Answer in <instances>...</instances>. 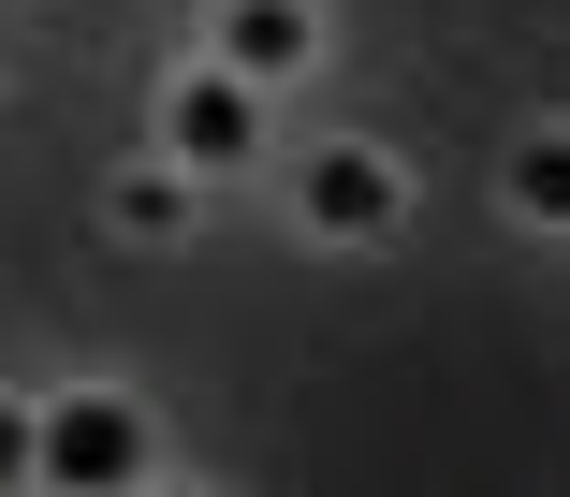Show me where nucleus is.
<instances>
[{"instance_id":"1","label":"nucleus","mask_w":570,"mask_h":497,"mask_svg":"<svg viewBox=\"0 0 570 497\" xmlns=\"http://www.w3.org/2000/svg\"><path fill=\"white\" fill-rule=\"evenodd\" d=\"M45 483H73V497H132V483H161V425H147L132 396L73 381V396H45Z\"/></svg>"},{"instance_id":"2","label":"nucleus","mask_w":570,"mask_h":497,"mask_svg":"<svg viewBox=\"0 0 570 497\" xmlns=\"http://www.w3.org/2000/svg\"><path fill=\"white\" fill-rule=\"evenodd\" d=\"M293 220H307V234H336V248H381V234L410 220V176H395L381 147H307V176H293Z\"/></svg>"},{"instance_id":"3","label":"nucleus","mask_w":570,"mask_h":497,"mask_svg":"<svg viewBox=\"0 0 570 497\" xmlns=\"http://www.w3.org/2000/svg\"><path fill=\"white\" fill-rule=\"evenodd\" d=\"M264 103L278 88H249V74H176V103H161V147H176V176H235L249 147H264Z\"/></svg>"},{"instance_id":"4","label":"nucleus","mask_w":570,"mask_h":497,"mask_svg":"<svg viewBox=\"0 0 570 497\" xmlns=\"http://www.w3.org/2000/svg\"><path fill=\"white\" fill-rule=\"evenodd\" d=\"M307 59H322V16H307V0H219V74L293 88Z\"/></svg>"},{"instance_id":"5","label":"nucleus","mask_w":570,"mask_h":497,"mask_svg":"<svg viewBox=\"0 0 570 497\" xmlns=\"http://www.w3.org/2000/svg\"><path fill=\"white\" fill-rule=\"evenodd\" d=\"M498 191H512V220H541V234H570V117H541V133L498 162Z\"/></svg>"},{"instance_id":"6","label":"nucleus","mask_w":570,"mask_h":497,"mask_svg":"<svg viewBox=\"0 0 570 497\" xmlns=\"http://www.w3.org/2000/svg\"><path fill=\"white\" fill-rule=\"evenodd\" d=\"M102 220H118V234H190V176L176 162H132L118 191H102Z\"/></svg>"},{"instance_id":"7","label":"nucleus","mask_w":570,"mask_h":497,"mask_svg":"<svg viewBox=\"0 0 570 497\" xmlns=\"http://www.w3.org/2000/svg\"><path fill=\"white\" fill-rule=\"evenodd\" d=\"M30 483H45V410L0 396V497H30Z\"/></svg>"},{"instance_id":"8","label":"nucleus","mask_w":570,"mask_h":497,"mask_svg":"<svg viewBox=\"0 0 570 497\" xmlns=\"http://www.w3.org/2000/svg\"><path fill=\"white\" fill-rule=\"evenodd\" d=\"M132 497H205V483H132Z\"/></svg>"}]
</instances>
